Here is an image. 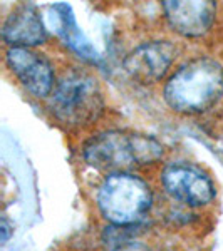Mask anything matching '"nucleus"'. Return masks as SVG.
I'll use <instances>...</instances> for the list:
<instances>
[{
    "label": "nucleus",
    "instance_id": "nucleus-9",
    "mask_svg": "<svg viewBox=\"0 0 223 251\" xmlns=\"http://www.w3.org/2000/svg\"><path fill=\"white\" fill-rule=\"evenodd\" d=\"M2 39L9 47L32 49L47 40V29L37 7L30 3L15 7L2 25Z\"/></svg>",
    "mask_w": 223,
    "mask_h": 251
},
{
    "label": "nucleus",
    "instance_id": "nucleus-7",
    "mask_svg": "<svg viewBox=\"0 0 223 251\" xmlns=\"http://www.w3.org/2000/svg\"><path fill=\"white\" fill-rule=\"evenodd\" d=\"M7 67L12 71L20 84L35 97H47L56 86L52 64L32 49L9 47L5 52Z\"/></svg>",
    "mask_w": 223,
    "mask_h": 251
},
{
    "label": "nucleus",
    "instance_id": "nucleus-5",
    "mask_svg": "<svg viewBox=\"0 0 223 251\" xmlns=\"http://www.w3.org/2000/svg\"><path fill=\"white\" fill-rule=\"evenodd\" d=\"M165 191L190 208H200L212 203L215 184L205 171L190 163L168 164L161 174Z\"/></svg>",
    "mask_w": 223,
    "mask_h": 251
},
{
    "label": "nucleus",
    "instance_id": "nucleus-6",
    "mask_svg": "<svg viewBox=\"0 0 223 251\" xmlns=\"http://www.w3.org/2000/svg\"><path fill=\"white\" fill-rule=\"evenodd\" d=\"M176 57V47L169 40L144 42L124 59V71L139 84H155L163 79Z\"/></svg>",
    "mask_w": 223,
    "mask_h": 251
},
{
    "label": "nucleus",
    "instance_id": "nucleus-12",
    "mask_svg": "<svg viewBox=\"0 0 223 251\" xmlns=\"http://www.w3.org/2000/svg\"><path fill=\"white\" fill-rule=\"evenodd\" d=\"M2 243H7V240H9V234H10V228H9V225H7V221L3 220L2 221Z\"/></svg>",
    "mask_w": 223,
    "mask_h": 251
},
{
    "label": "nucleus",
    "instance_id": "nucleus-4",
    "mask_svg": "<svg viewBox=\"0 0 223 251\" xmlns=\"http://www.w3.org/2000/svg\"><path fill=\"white\" fill-rule=\"evenodd\" d=\"M153 193L143 177L133 173H112L97 189V208L112 226H133L149 213Z\"/></svg>",
    "mask_w": 223,
    "mask_h": 251
},
{
    "label": "nucleus",
    "instance_id": "nucleus-2",
    "mask_svg": "<svg viewBox=\"0 0 223 251\" xmlns=\"http://www.w3.org/2000/svg\"><path fill=\"white\" fill-rule=\"evenodd\" d=\"M163 144L155 137L116 129L89 137L83 146L84 161L111 174L129 173L133 168L153 164L163 157Z\"/></svg>",
    "mask_w": 223,
    "mask_h": 251
},
{
    "label": "nucleus",
    "instance_id": "nucleus-11",
    "mask_svg": "<svg viewBox=\"0 0 223 251\" xmlns=\"http://www.w3.org/2000/svg\"><path fill=\"white\" fill-rule=\"evenodd\" d=\"M109 251H151V250H149L148 246H146L144 243H141V241L128 240V241L121 243V245L112 246Z\"/></svg>",
    "mask_w": 223,
    "mask_h": 251
},
{
    "label": "nucleus",
    "instance_id": "nucleus-8",
    "mask_svg": "<svg viewBox=\"0 0 223 251\" xmlns=\"http://www.w3.org/2000/svg\"><path fill=\"white\" fill-rule=\"evenodd\" d=\"M169 27L183 37H200L212 29L217 15L215 2H181L168 0L163 3Z\"/></svg>",
    "mask_w": 223,
    "mask_h": 251
},
{
    "label": "nucleus",
    "instance_id": "nucleus-10",
    "mask_svg": "<svg viewBox=\"0 0 223 251\" xmlns=\"http://www.w3.org/2000/svg\"><path fill=\"white\" fill-rule=\"evenodd\" d=\"M52 12L56 14V27H57L56 30H57L60 40L86 62H99V54H97L94 46L86 39L83 30L79 29L71 7L67 3H57V5L52 7Z\"/></svg>",
    "mask_w": 223,
    "mask_h": 251
},
{
    "label": "nucleus",
    "instance_id": "nucleus-1",
    "mask_svg": "<svg viewBox=\"0 0 223 251\" xmlns=\"http://www.w3.org/2000/svg\"><path fill=\"white\" fill-rule=\"evenodd\" d=\"M223 96V66L212 57H196L183 64L165 84L163 97L181 114H201Z\"/></svg>",
    "mask_w": 223,
    "mask_h": 251
},
{
    "label": "nucleus",
    "instance_id": "nucleus-3",
    "mask_svg": "<svg viewBox=\"0 0 223 251\" xmlns=\"http://www.w3.org/2000/svg\"><path fill=\"white\" fill-rule=\"evenodd\" d=\"M49 109L60 124L84 127L103 114L104 97L99 82L86 71L64 72L49 97Z\"/></svg>",
    "mask_w": 223,
    "mask_h": 251
}]
</instances>
